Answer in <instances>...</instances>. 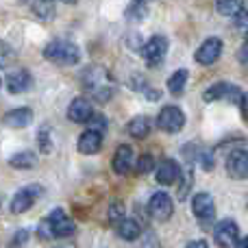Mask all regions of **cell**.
Here are the masks:
<instances>
[{"mask_svg":"<svg viewBox=\"0 0 248 248\" xmlns=\"http://www.w3.org/2000/svg\"><path fill=\"white\" fill-rule=\"evenodd\" d=\"M87 124H90V128H94V131H100V133H103L105 128H107V118L100 116V113H94V116L87 120Z\"/></svg>","mask_w":248,"mask_h":248,"instance_id":"27","label":"cell"},{"mask_svg":"<svg viewBox=\"0 0 248 248\" xmlns=\"http://www.w3.org/2000/svg\"><path fill=\"white\" fill-rule=\"evenodd\" d=\"M157 126L166 133H179L185 126V113L174 105H168V107H163L159 111Z\"/></svg>","mask_w":248,"mask_h":248,"instance_id":"3","label":"cell"},{"mask_svg":"<svg viewBox=\"0 0 248 248\" xmlns=\"http://www.w3.org/2000/svg\"><path fill=\"white\" fill-rule=\"evenodd\" d=\"M246 42H248V31H246Z\"/></svg>","mask_w":248,"mask_h":248,"instance_id":"35","label":"cell"},{"mask_svg":"<svg viewBox=\"0 0 248 248\" xmlns=\"http://www.w3.org/2000/svg\"><path fill=\"white\" fill-rule=\"evenodd\" d=\"M133 168V148L126 144L118 146L116 155H113V170L116 174H128Z\"/></svg>","mask_w":248,"mask_h":248,"instance_id":"16","label":"cell"},{"mask_svg":"<svg viewBox=\"0 0 248 248\" xmlns=\"http://www.w3.org/2000/svg\"><path fill=\"white\" fill-rule=\"evenodd\" d=\"M153 166H155L153 157H150V155H141V157L137 159V163H135V172L137 174H146V172L153 170Z\"/></svg>","mask_w":248,"mask_h":248,"instance_id":"25","label":"cell"},{"mask_svg":"<svg viewBox=\"0 0 248 248\" xmlns=\"http://www.w3.org/2000/svg\"><path fill=\"white\" fill-rule=\"evenodd\" d=\"M9 163H11L13 168H17V170H31V168L37 166V157H35L31 150H22V153L13 155V157L9 159Z\"/></svg>","mask_w":248,"mask_h":248,"instance_id":"20","label":"cell"},{"mask_svg":"<svg viewBox=\"0 0 248 248\" xmlns=\"http://www.w3.org/2000/svg\"><path fill=\"white\" fill-rule=\"evenodd\" d=\"M2 122L11 128H24L33 122V111H31L29 107H17V109H13V111H9L7 116L2 118Z\"/></svg>","mask_w":248,"mask_h":248,"instance_id":"17","label":"cell"},{"mask_svg":"<svg viewBox=\"0 0 248 248\" xmlns=\"http://www.w3.org/2000/svg\"><path fill=\"white\" fill-rule=\"evenodd\" d=\"M46 220H48V224H50L55 237H70L77 231V224L72 222V218H68V214H65L63 209H55Z\"/></svg>","mask_w":248,"mask_h":248,"instance_id":"6","label":"cell"},{"mask_svg":"<svg viewBox=\"0 0 248 248\" xmlns=\"http://www.w3.org/2000/svg\"><path fill=\"white\" fill-rule=\"evenodd\" d=\"M187 78H189L187 70H176V72L168 78V90H170V94H181V92L185 90V85H187Z\"/></svg>","mask_w":248,"mask_h":248,"instance_id":"22","label":"cell"},{"mask_svg":"<svg viewBox=\"0 0 248 248\" xmlns=\"http://www.w3.org/2000/svg\"><path fill=\"white\" fill-rule=\"evenodd\" d=\"M155 176H157V183H161V185H174L181 176V168L174 159H163L157 166Z\"/></svg>","mask_w":248,"mask_h":248,"instance_id":"12","label":"cell"},{"mask_svg":"<svg viewBox=\"0 0 248 248\" xmlns=\"http://www.w3.org/2000/svg\"><path fill=\"white\" fill-rule=\"evenodd\" d=\"M227 172L233 179H248V153L246 150H233L227 157Z\"/></svg>","mask_w":248,"mask_h":248,"instance_id":"10","label":"cell"},{"mask_svg":"<svg viewBox=\"0 0 248 248\" xmlns=\"http://www.w3.org/2000/svg\"><path fill=\"white\" fill-rule=\"evenodd\" d=\"M116 229H118V235H120L122 240H126V242H133V240H137V237L141 235L140 222H135L133 218H124L120 224H116Z\"/></svg>","mask_w":248,"mask_h":248,"instance_id":"18","label":"cell"},{"mask_svg":"<svg viewBox=\"0 0 248 248\" xmlns=\"http://www.w3.org/2000/svg\"><path fill=\"white\" fill-rule=\"evenodd\" d=\"M33 7H35V13H37L42 20H50V17L55 16V11H52V4L48 2V0H46V2H35Z\"/></svg>","mask_w":248,"mask_h":248,"instance_id":"26","label":"cell"},{"mask_svg":"<svg viewBox=\"0 0 248 248\" xmlns=\"http://www.w3.org/2000/svg\"><path fill=\"white\" fill-rule=\"evenodd\" d=\"M242 92H240V87H235V85H231V83H216V85H211L209 90L205 92V96L202 98L205 100H231V103H242Z\"/></svg>","mask_w":248,"mask_h":248,"instance_id":"7","label":"cell"},{"mask_svg":"<svg viewBox=\"0 0 248 248\" xmlns=\"http://www.w3.org/2000/svg\"><path fill=\"white\" fill-rule=\"evenodd\" d=\"M13 57H16V52L11 50V46L0 39V68H7V65L13 61Z\"/></svg>","mask_w":248,"mask_h":248,"instance_id":"24","label":"cell"},{"mask_svg":"<svg viewBox=\"0 0 248 248\" xmlns=\"http://www.w3.org/2000/svg\"><path fill=\"white\" fill-rule=\"evenodd\" d=\"M33 87V77L26 70H16V72L7 74V90L11 94H24Z\"/></svg>","mask_w":248,"mask_h":248,"instance_id":"13","label":"cell"},{"mask_svg":"<svg viewBox=\"0 0 248 248\" xmlns=\"http://www.w3.org/2000/svg\"><path fill=\"white\" fill-rule=\"evenodd\" d=\"M222 55V39L218 37H209L202 42V46L196 50V55H194V59L198 61L201 65H211L218 61V57Z\"/></svg>","mask_w":248,"mask_h":248,"instance_id":"9","label":"cell"},{"mask_svg":"<svg viewBox=\"0 0 248 248\" xmlns=\"http://www.w3.org/2000/svg\"><path fill=\"white\" fill-rule=\"evenodd\" d=\"M44 57L57 65H74L81 59V50L77 44L65 42V39H55L44 48Z\"/></svg>","mask_w":248,"mask_h":248,"instance_id":"1","label":"cell"},{"mask_svg":"<svg viewBox=\"0 0 248 248\" xmlns=\"http://www.w3.org/2000/svg\"><path fill=\"white\" fill-rule=\"evenodd\" d=\"M240 240V227L233 220H222L214 227V242L220 248H231Z\"/></svg>","mask_w":248,"mask_h":248,"instance_id":"4","label":"cell"},{"mask_svg":"<svg viewBox=\"0 0 248 248\" xmlns=\"http://www.w3.org/2000/svg\"><path fill=\"white\" fill-rule=\"evenodd\" d=\"M166 52H168V39L161 37V35L150 37L144 46V57L148 61V65H159L163 61V57H166Z\"/></svg>","mask_w":248,"mask_h":248,"instance_id":"11","label":"cell"},{"mask_svg":"<svg viewBox=\"0 0 248 248\" xmlns=\"http://www.w3.org/2000/svg\"><path fill=\"white\" fill-rule=\"evenodd\" d=\"M237 57H240L242 63L248 65V44H244V46H242V50H240V55H237Z\"/></svg>","mask_w":248,"mask_h":248,"instance_id":"31","label":"cell"},{"mask_svg":"<svg viewBox=\"0 0 248 248\" xmlns=\"http://www.w3.org/2000/svg\"><path fill=\"white\" fill-rule=\"evenodd\" d=\"M59 2H65V4H74L77 0H59Z\"/></svg>","mask_w":248,"mask_h":248,"instance_id":"34","label":"cell"},{"mask_svg":"<svg viewBox=\"0 0 248 248\" xmlns=\"http://www.w3.org/2000/svg\"><path fill=\"white\" fill-rule=\"evenodd\" d=\"M192 211L194 216L198 218V224L201 227H209L216 218V205H214V198L209 194L201 192L192 198Z\"/></svg>","mask_w":248,"mask_h":248,"instance_id":"2","label":"cell"},{"mask_svg":"<svg viewBox=\"0 0 248 248\" xmlns=\"http://www.w3.org/2000/svg\"><path fill=\"white\" fill-rule=\"evenodd\" d=\"M235 248H248V235H246V237H242V240H237Z\"/></svg>","mask_w":248,"mask_h":248,"instance_id":"33","label":"cell"},{"mask_svg":"<svg viewBox=\"0 0 248 248\" xmlns=\"http://www.w3.org/2000/svg\"><path fill=\"white\" fill-rule=\"evenodd\" d=\"M103 148V133L94 131V128H87L81 137H78V150L83 155H94Z\"/></svg>","mask_w":248,"mask_h":248,"instance_id":"15","label":"cell"},{"mask_svg":"<svg viewBox=\"0 0 248 248\" xmlns=\"http://www.w3.org/2000/svg\"><path fill=\"white\" fill-rule=\"evenodd\" d=\"M94 116V107H92V103L87 98H74L72 103H70V107H68V118L72 122H78V124H83V122H87L90 118Z\"/></svg>","mask_w":248,"mask_h":248,"instance_id":"14","label":"cell"},{"mask_svg":"<svg viewBox=\"0 0 248 248\" xmlns=\"http://www.w3.org/2000/svg\"><path fill=\"white\" fill-rule=\"evenodd\" d=\"M39 194H42V187H39V185H29V187L20 189V192L11 198V211L13 214H24V211H29L31 207L35 205Z\"/></svg>","mask_w":248,"mask_h":248,"instance_id":"8","label":"cell"},{"mask_svg":"<svg viewBox=\"0 0 248 248\" xmlns=\"http://www.w3.org/2000/svg\"><path fill=\"white\" fill-rule=\"evenodd\" d=\"M244 9V0H216V11L220 16H237Z\"/></svg>","mask_w":248,"mask_h":248,"instance_id":"21","label":"cell"},{"mask_svg":"<svg viewBox=\"0 0 248 248\" xmlns=\"http://www.w3.org/2000/svg\"><path fill=\"white\" fill-rule=\"evenodd\" d=\"M126 131H128V135H133L135 140H144V137L150 133V120L146 116L133 118V120L126 124Z\"/></svg>","mask_w":248,"mask_h":248,"instance_id":"19","label":"cell"},{"mask_svg":"<svg viewBox=\"0 0 248 248\" xmlns=\"http://www.w3.org/2000/svg\"><path fill=\"white\" fill-rule=\"evenodd\" d=\"M124 218H126V216H124V205L122 202H113V205L109 207V222L120 224Z\"/></svg>","mask_w":248,"mask_h":248,"instance_id":"23","label":"cell"},{"mask_svg":"<svg viewBox=\"0 0 248 248\" xmlns=\"http://www.w3.org/2000/svg\"><path fill=\"white\" fill-rule=\"evenodd\" d=\"M148 211H150V216H153L155 220H159V222H166V220H170L172 211H174L172 198L168 196L166 192L153 194V198H150V202H148Z\"/></svg>","mask_w":248,"mask_h":248,"instance_id":"5","label":"cell"},{"mask_svg":"<svg viewBox=\"0 0 248 248\" xmlns=\"http://www.w3.org/2000/svg\"><path fill=\"white\" fill-rule=\"evenodd\" d=\"M242 116H244V120L248 122V94L242 96Z\"/></svg>","mask_w":248,"mask_h":248,"instance_id":"30","label":"cell"},{"mask_svg":"<svg viewBox=\"0 0 248 248\" xmlns=\"http://www.w3.org/2000/svg\"><path fill=\"white\" fill-rule=\"evenodd\" d=\"M187 248H209L207 246V242L205 240H194V242H189Z\"/></svg>","mask_w":248,"mask_h":248,"instance_id":"32","label":"cell"},{"mask_svg":"<svg viewBox=\"0 0 248 248\" xmlns=\"http://www.w3.org/2000/svg\"><path fill=\"white\" fill-rule=\"evenodd\" d=\"M0 87H2V81H0Z\"/></svg>","mask_w":248,"mask_h":248,"instance_id":"36","label":"cell"},{"mask_svg":"<svg viewBox=\"0 0 248 248\" xmlns=\"http://www.w3.org/2000/svg\"><path fill=\"white\" fill-rule=\"evenodd\" d=\"M26 240H29V231L24 229V231H17L16 233V237L11 240V244H9V246H11V248H20L22 244H26Z\"/></svg>","mask_w":248,"mask_h":248,"instance_id":"29","label":"cell"},{"mask_svg":"<svg viewBox=\"0 0 248 248\" xmlns=\"http://www.w3.org/2000/svg\"><path fill=\"white\" fill-rule=\"evenodd\" d=\"M37 141H39V148H42L44 153H50V150H52V144H50V133H48L46 128H44V131L39 133Z\"/></svg>","mask_w":248,"mask_h":248,"instance_id":"28","label":"cell"}]
</instances>
